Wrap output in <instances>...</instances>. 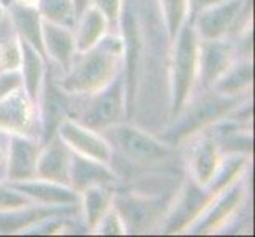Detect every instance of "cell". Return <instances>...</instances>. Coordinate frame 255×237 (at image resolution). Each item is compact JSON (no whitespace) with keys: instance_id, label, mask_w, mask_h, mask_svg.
<instances>
[{"instance_id":"6","label":"cell","mask_w":255,"mask_h":237,"mask_svg":"<svg viewBox=\"0 0 255 237\" xmlns=\"http://www.w3.org/2000/svg\"><path fill=\"white\" fill-rule=\"evenodd\" d=\"M57 135L67 147L73 149V152L94 158L102 163L111 161V146L107 143V139L97 135L94 130L65 117L57 127Z\"/></svg>"},{"instance_id":"19","label":"cell","mask_w":255,"mask_h":237,"mask_svg":"<svg viewBox=\"0 0 255 237\" xmlns=\"http://www.w3.org/2000/svg\"><path fill=\"white\" fill-rule=\"evenodd\" d=\"M244 196V188L241 183H235L233 187L228 188L224 195L217 199V203L213 204L205 217H200V220L197 218V223L193 226V233H206L209 230H213L214 226H217L221 222H224L225 218L230 215L233 210L236 209L241 203V199Z\"/></svg>"},{"instance_id":"21","label":"cell","mask_w":255,"mask_h":237,"mask_svg":"<svg viewBox=\"0 0 255 237\" xmlns=\"http://www.w3.org/2000/svg\"><path fill=\"white\" fill-rule=\"evenodd\" d=\"M219 168V146L214 139L201 141L192 155V172L198 185L206 187Z\"/></svg>"},{"instance_id":"3","label":"cell","mask_w":255,"mask_h":237,"mask_svg":"<svg viewBox=\"0 0 255 237\" xmlns=\"http://www.w3.org/2000/svg\"><path fill=\"white\" fill-rule=\"evenodd\" d=\"M103 138L119 155L135 164H155L168 160L170 147L157 141L144 130L114 124L103 128Z\"/></svg>"},{"instance_id":"34","label":"cell","mask_w":255,"mask_h":237,"mask_svg":"<svg viewBox=\"0 0 255 237\" xmlns=\"http://www.w3.org/2000/svg\"><path fill=\"white\" fill-rule=\"evenodd\" d=\"M217 2H222V0H193V3H195L197 8H206L209 5H214Z\"/></svg>"},{"instance_id":"11","label":"cell","mask_w":255,"mask_h":237,"mask_svg":"<svg viewBox=\"0 0 255 237\" xmlns=\"http://www.w3.org/2000/svg\"><path fill=\"white\" fill-rule=\"evenodd\" d=\"M40 155V146L25 136L14 135L10 144L6 175L11 182L33 179L37 172V160Z\"/></svg>"},{"instance_id":"24","label":"cell","mask_w":255,"mask_h":237,"mask_svg":"<svg viewBox=\"0 0 255 237\" xmlns=\"http://www.w3.org/2000/svg\"><path fill=\"white\" fill-rule=\"evenodd\" d=\"M113 203V193L107 185H92L83 190L84 217L89 230H94Z\"/></svg>"},{"instance_id":"1","label":"cell","mask_w":255,"mask_h":237,"mask_svg":"<svg viewBox=\"0 0 255 237\" xmlns=\"http://www.w3.org/2000/svg\"><path fill=\"white\" fill-rule=\"evenodd\" d=\"M124 43L116 37L100 38L97 45L73 57L68 75L59 82L65 93H94L108 85L118 68Z\"/></svg>"},{"instance_id":"18","label":"cell","mask_w":255,"mask_h":237,"mask_svg":"<svg viewBox=\"0 0 255 237\" xmlns=\"http://www.w3.org/2000/svg\"><path fill=\"white\" fill-rule=\"evenodd\" d=\"M11 19L16 30L21 33V38H24L27 43L37 49L41 57L45 54V48H43L41 40V14L37 8L30 5H25L21 2H14L10 6Z\"/></svg>"},{"instance_id":"31","label":"cell","mask_w":255,"mask_h":237,"mask_svg":"<svg viewBox=\"0 0 255 237\" xmlns=\"http://www.w3.org/2000/svg\"><path fill=\"white\" fill-rule=\"evenodd\" d=\"M99 234H124L126 228L116 210H107L100 222L94 228Z\"/></svg>"},{"instance_id":"10","label":"cell","mask_w":255,"mask_h":237,"mask_svg":"<svg viewBox=\"0 0 255 237\" xmlns=\"http://www.w3.org/2000/svg\"><path fill=\"white\" fill-rule=\"evenodd\" d=\"M241 11V0H222L206 6L198 16V33L203 40L221 38Z\"/></svg>"},{"instance_id":"7","label":"cell","mask_w":255,"mask_h":237,"mask_svg":"<svg viewBox=\"0 0 255 237\" xmlns=\"http://www.w3.org/2000/svg\"><path fill=\"white\" fill-rule=\"evenodd\" d=\"M163 199L157 196H119L116 199V212L119 214L126 231L128 233H144L159 220L162 214Z\"/></svg>"},{"instance_id":"23","label":"cell","mask_w":255,"mask_h":237,"mask_svg":"<svg viewBox=\"0 0 255 237\" xmlns=\"http://www.w3.org/2000/svg\"><path fill=\"white\" fill-rule=\"evenodd\" d=\"M54 210L51 209H30V207H19L13 210H2L0 212V234H11L22 231L45 218L51 217Z\"/></svg>"},{"instance_id":"27","label":"cell","mask_w":255,"mask_h":237,"mask_svg":"<svg viewBox=\"0 0 255 237\" xmlns=\"http://www.w3.org/2000/svg\"><path fill=\"white\" fill-rule=\"evenodd\" d=\"M243 166H244V157L243 155L236 154V155L230 157L222 166H219L217 168L216 174L213 175V179H211V182L206 185L208 190L213 193L214 196L219 191L225 190L228 187V183L236 177L238 171L243 169Z\"/></svg>"},{"instance_id":"2","label":"cell","mask_w":255,"mask_h":237,"mask_svg":"<svg viewBox=\"0 0 255 237\" xmlns=\"http://www.w3.org/2000/svg\"><path fill=\"white\" fill-rule=\"evenodd\" d=\"M171 72V116L178 117L186 106L198 67V43L193 24L181 25L176 35Z\"/></svg>"},{"instance_id":"20","label":"cell","mask_w":255,"mask_h":237,"mask_svg":"<svg viewBox=\"0 0 255 237\" xmlns=\"http://www.w3.org/2000/svg\"><path fill=\"white\" fill-rule=\"evenodd\" d=\"M19 48H21L22 84L25 87V93L29 95V98L35 101L40 92L43 76H45V65H43V59L40 52L24 38H19Z\"/></svg>"},{"instance_id":"25","label":"cell","mask_w":255,"mask_h":237,"mask_svg":"<svg viewBox=\"0 0 255 237\" xmlns=\"http://www.w3.org/2000/svg\"><path fill=\"white\" fill-rule=\"evenodd\" d=\"M252 82V65L249 62H244L241 65H236L232 70L228 68L222 75V79H217L214 84L217 92L225 95H235L241 92L244 87H248Z\"/></svg>"},{"instance_id":"8","label":"cell","mask_w":255,"mask_h":237,"mask_svg":"<svg viewBox=\"0 0 255 237\" xmlns=\"http://www.w3.org/2000/svg\"><path fill=\"white\" fill-rule=\"evenodd\" d=\"M213 198V193L209 190L205 191L203 188H200L195 180L187 183L186 190L182 191L171 215L168 217V222L165 225V233H179L187 225L195 222Z\"/></svg>"},{"instance_id":"17","label":"cell","mask_w":255,"mask_h":237,"mask_svg":"<svg viewBox=\"0 0 255 237\" xmlns=\"http://www.w3.org/2000/svg\"><path fill=\"white\" fill-rule=\"evenodd\" d=\"M68 103L65 92L59 85H54L48 78L45 82V96H43V144H46L54 136L60 122L65 119Z\"/></svg>"},{"instance_id":"26","label":"cell","mask_w":255,"mask_h":237,"mask_svg":"<svg viewBox=\"0 0 255 237\" xmlns=\"http://www.w3.org/2000/svg\"><path fill=\"white\" fill-rule=\"evenodd\" d=\"M38 11L43 19L65 27L73 25L76 19L73 0H38Z\"/></svg>"},{"instance_id":"5","label":"cell","mask_w":255,"mask_h":237,"mask_svg":"<svg viewBox=\"0 0 255 237\" xmlns=\"http://www.w3.org/2000/svg\"><path fill=\"white\" fill-rule=\"evenodd\" d=\"M238 101L240 100L235 98V96L225 95L221 92H217L216 96H209V98L201 100L189 111L186 117L178 122V125L165 135L166 143L174 144L181 138H186L187 135L193 133V131H197L200 128H203L205 125L211 124V122L221 119L228 111H232Z\"/></svg>"},{"instance_id":"13","label":"cell","mask_w":255,"mask_h":237,"mask_svg":"<svg viewBox=\"0 0 255 237\" xmlns=\"http://www.w3.org/2000/svg\"><path fill=\"white\" fill-rule=\"evenodd\" d=\"M45 146H46L45 151H40L35 172H37V175L43 180L68 185L70 183L68 147L64 143H60V138H54V136H52Z\"/></svg>"},{"instance_id":"35","label":"cell","mask_w":255,"mask_h":237,"mask_svg":"<svg viewBox=\"0 0 255 237\" xmlns=\"http://www.w3.org/2000/svg\"><path fill=\"white\" fill-rule=\"evenodd\" d=\"M5 152H3V149L0 147V169H3V166H5Z\"/></svg>"},{"instance_id":"30","label":"cell","mask_w":255,"mask_h":237,"mask_svg":"<svg viewBox=\"0 0 255 237\" xmlns=\"http://www.w3.org/2000/svg\"><path fill=\"white\" fill-rule=\"evenodd\" d=\"M29 206V201L22 193L16 191L11 187L0 185V212L2 210H13Z\"/></svg>"},{"instance_id":"33","label":"cell","mask_w":255,"mask_h":237,"mask_svg":"<svg viewBox=\"0 0 255 237\" xmlns=\"http://www.w3.org/2000/svg\"><path fill=\"white\" fill-rule=\"evenodd\" d=\"M87 3H89V0H73V6H75L76 19L83 14V11L87 8Z\"/></svg>"},{"instance_id":"4","label":"cell","mask_w":255,"mask_h":237,"mask_svg":"<svg viewBox=\"0 0 255 237\" xmlns=\"http://www.w3.org/2000/svg\"><path fill=\"white\" fill-rule=\"evenodd\" d=\"M126 112V81L124 75H119L91 100L83 114V125L91 130H103L119 124Z\"/></svg>"},{"instance_id":"15","label":"cell","mask_w":255,"mask_h":237,"mask_svg":"<svg viewBox=\"0 0 255 237\" xmlns=\"http://www.w3.org/2000/svg\"><path fill=\"white\" fill-rule=\"evenodd\" d=\"M33 101L27 93L19 89L10 92L0 98V130L14 131L21 135L25 133L32 122V108Z\"/></svg>"},{"instance_id":"16","label":"cell","mask_w":255,"mask_h":237,"mask_svg":"<svg viewBox=\"0 0 255 237\" xmlns=\"http://www.w3.org/2000/svg\"><path fill=\"white\" fill-rule=\"evenodd\" d=\"M41 40L45 54L54 59L59 65L68 70L75 57V37L65 25L51 22L48 19L41 21Z\"/></svg>"},{"instance_id":"28","label":"cell","mask_w":255,"mask_h":237,"mask_svg":"<svg viewBox=\"0 0 255 237\" xmlns=\"http://www.w3.org/2000/svg\"><path fill=\"white\" fill-rule=\"evenodd\" d=\"M160 5L166 30H168V37L173 41L176 35H178L181 25L184 24V19H186L189 0H160Z\"/></svg>"},{"instance_id":"14","label":"cell","mask_w":255,"mask_h":237,"mask_svg":"<svg viewBox=\"0 0 255 237\" xmlns=\"http://www.w3.org/2000/svg\"><path fill=\"white\" fill-rule=\"evenodd\" d=\"M200 81L203 87L214 85L230 68V48L219 38L203 40L198 48Z\"/></svg>"},{"instance_id":"9","label":"cell","mask_w":255,"mask_h":237,"mask_svg":"<svg viewBox=\"0 0 255 237\" xmlns=\"http://www.w3.org/2000/svg\"><path fill=\"white\" fill-rule=\"evenodd\" d=\"M68 177L76 191H83L92 185H107L116 180V175L105 163L76 152H70Z\"/></svg>"},{"instance_id":"29","label":"cell","mask_w":255,"mask_h":237,"mask_svg":"<svg viewBox=\"0 0 255 237\" xmlns=\"http://www.w3.org/2000/svg\"><path fill=\"white\" fill-rule=\"evenodd\" d=\"M21 65V48L14 41L0 45V72H14Z\"/></svg>"},{"instance_id":"32","label":"cell","mask_w":255,"mask_h":237,"mask_svg":"<svg viewBox=\"0 0 255 237\" xmlns=\"http://www.w3.org/2000/svg\"><path fill=\"white\" fill-rule=\"evenodd\" d=\"M94 5L103 14L107 24L110 25L118 24L121 8H122V0H94Z\"/></svg>"},{"instance_id":"12","label":"cell","mask_w":255,"mask_h":237,"mask_svg":"<svg viewBox=\"0 0 255 237\" xmlns=\"http://www.w3.org/2000/svg\"><path fill=\"white\" fill-rule=\"evenodd\" d=\"M11 188L22 193L24 196L37 199L43 204L51 206H73L78 203L76 190L68 188L64 183L49 182V180H19L11 182Z\"/></svg>"},{"instance_id":"22","label":"cell","mask_w":255,"mask_h":237,"mask_svg":"<svg viewBox=\"0 0 255 237\" xmlns=\"http://www.w3.org/2000/svg\"><path fill=\"white\" fill-rule=\"evenodd\" d=\"M78 19H80V27H78L75 48L80 52H84L95 46L97 41L103 37L105 29H107V21L95 6L86 8Z\"/></svg>"},{"instance_id":"36","label":"cell","mask_w":255,"mask_h":237,"mask_svg":"<svg viewBox=\"0 0 255 237\" xmlns=\"http://www.w3.org/2000/svg\"><path fill=\"white\" fill-rule=\"evenodd\" d=\"M3 17V6H2V3H0V19Z\"/></svg>"}]
</instances>
